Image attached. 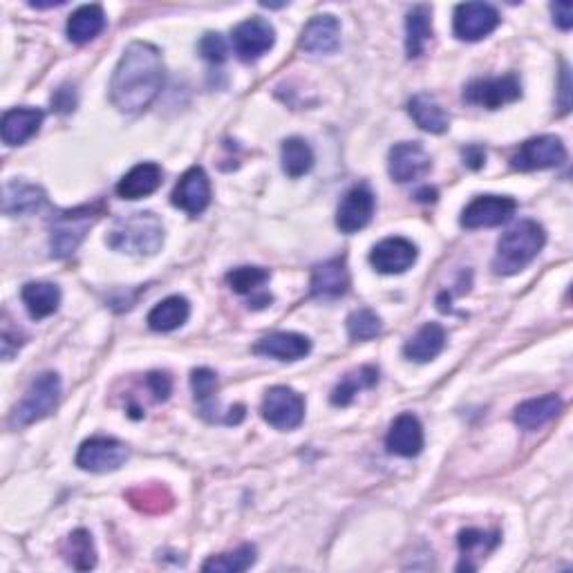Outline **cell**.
<instances>
[{"mask_svg": "<svg viewBox=\"0 0 573 573\" xmlns=\"http://www.w3.org/2000/svg\"><path fill=\"white\" fill-rule=\"evenodd\" d=\"M164 86V63L155 45L135 41L121 54L110 81V99L128 115L142 112Z\"/></svg>", "mask_w": 573, "mask_h": 573, "instance_id": "obj_1", "label": "cell"}, {"mask_svg": "<svg viewBox=\"0 0 573 573\" xmlns=\"http://www.w3.org/2000/svg\"><path fill=\"white\" fill-rule=\"evenodd\" d=\"M547 242V233L533 220H522L504 233L497 242V253L493 260L495 274L513 276L522 271L526 265H531L535 256L542 251Z\"/></svg>", "mask_w": 573, "mask_h": 573, "instance_id": "obj_2", "label": "cell"}, {"mask_svg": "<svg viewBox=\"0 0 573 573\" xmlns=\"http://www.w3.org/2000/svg\"><path fill=\"white\" fill-rule=\"evenodd\" d=\"M108 244L133 256H153L164 244V224L150 211L130 213L112 224Z\"/></svg>", "mask_w": 573, "mask_h": 573, "instance_id": "obj_3", "label": "cell"}, {"mask_svg": "<svg viewBox=\"0 0 573 573\" xmlns=\"http://www.w3.org/2000/svg\"><path fill=\"white\" fill-rule=\"evenodd\" d=\"M103 209L97 204L92 206H79V209L61 211L54 215L52 227H50V249L54 258H70L74 251L79 249L83 238L88 236V231L95 227V222L101 218Z\"/></svg>", "mask_w": 573, "mask_h": 573, "instance_id": "obj_4", "label": "cell"}, {"mask_svg": "<svg viewBox=\"0 0 573 573\" xmlns=\"http://www.w3.org/2000/svg\"><path fill=\"white\" fill-rule=\"evenodd\" d=\"M61 397V379L56 372H43L36 377L30 388H27L25 397L16 403L9 424L14 428L32 426L56 410Z\"/></svg>", "mask_w": 573, "mask_h": 573, "instance_id": "obj_5", "label": "cell"}, {"mask_svg": "<svg viewBox=\"0 0 573 573\" xmlns=\"http://www.w3.org/2000/svg\"><path fill=\"white\" fill-rule=\"evenodd\" d=\"M567 162V148L556 135H540L524 142L511 157V166L520 173L544 171Z\"/></svg>", "mask_w": 573, "mask_h": 573, "instance_id": "obj_6", "label": "cell"}, {"mask_svg": "<svg viewBox=\"0 0 573 573\" xmlns=\"http://www.w3.org/2000/svg\"><path fill=\"white\" fill-rule=\"evenodd\" d=\"M262 417L276 430H296L305 419V399L287 385H276L262 399Z\"/></svg>", "mask_w": 573, "mask_h": 573, "instance_id": "obj_7", "label": "cell"}, {"mask_svg": "<svg viewBox=\"0 0 573 573\" xmlns=\"http://www.w3.org/2000/svg\"><path fill=\"white\" fill-rule=\"evenodd\" d=\"M522 97V83L515 74L504 77L475 79L464 88V99L473 106H482L488 110H497Z\"/></svg>", "mask_w": 573, "mask_h": 573, "instance_id": "obj_8", "label": "cell"}, {"mask_svg": "<svg viewBox=\"0 0 573 573\" xmlns=\"http://www.w3.org/2000/svg\"><path fill=\"white\" fill-rule=\"evenodd\" d=\"M231 43H233V50H236V54L244 63L258 61L260 56H265L271 48H274L276 30H274V25L265 21V18L253 16V18H247V21H242L240 25H236V30H233V36H231Z\"/></svg>", "mask_w": 573, "mask_h": 573, "instance_id": "obj_9", "label": "cell"}, {"mask_svg": "<svg viewBox=\"0 0 573 573\" xmlns=\"http://www.w3.org/2000/svg\"><path fill=\"white\" fill-rule=\"evenodd\" d=\"M515 211H518V202L506 195H479L466 206L462 213V227L466 229H491L500 227V224L509 222Z\"/></svg>", "mask_w": 573, "mask_h": 573, "instance_id": "obj_10", "label": "cell"}, {"mask_svg": "<svg viewBox=\"0 0 573 573\" xmlns=\"http://www.w3.org/2000/svg\"><path fill=\"white\" fill-rule=\"evenodd\" d=\"M128 459V448L119 439L92 437L83 441L77 455V466L90 473H110L124 466Z\"/></svg>", "mask_w": 573, "mask_h": 573, "instance_id": "obj_11", "label": "cell"}, {"mask_svg": "<svg viewBox=\"0 0 573 573\" xmlns=\"http://www.w3.org/2000/svg\"><path fill=\"white\" fill-rule=\"evenodd\" d=\"M500 25V12L488 3H464L455 9L453 30L462 41H482Z\"/></svg>", "mask_w": 573, "mask_h": 573, "instance_id": "obj_12", "label": "cell"}, {"mask_svg": "<svg viewBox=\"0 0 573 573\" xmlns=\"http://www.w3.org/2000/svg\"><path fill=\"white\" fill-rule=\"evenodd\" d=\"M430 155L426 148L417 142H401L390 148L388 155V171L394 182L406 184L426 177L430 171Z\"/></svg>", "mask_w": 573, "mask_h": 573, "instance_id": "obj_13", "label": "cell"}, {"mask_svg": "<svg viewBox=\"0 0 573 573\" xmlns=\"http://www.w3.org/2000/svg\"><path fill=\"white\" fill-rule=\"evenodd\" d=\"M171 200L177 209L193 215V218L206 211V206L211 204V182L202 166H193L180 177Z\"/></svg>", "mask_w": 573, "mask_h": 573, "instance_id": "obj_14", "label": "cell"}, {"mask_svg": "<svg viewBox=\"0 0 573 573\" xmlns=\"http://www.w3.org/2000/svg\"><path fill=\"white\" fill-rule=\"evenodd\" d=\"M374 193L368 186H354L352 191H347L341 206L336 211V227L343 233H356L365 229L374 215Z\"/></svg>", "mask_w": 573, "mask_h": 573, "instance_id": "obj_15", "label": "cell"}, {"mask_svg": "<svg viewBox=\"0 0 573 573\" xmlns=\"http://www.w3.org/2000/svg\"><path fill=\"white\" fill-rule=\"evenodd\" d=\"M417 262V247L406 238H385L370 253V265L385 276L403 274Z\"/></svg>", "mask_w": 573, "mask_h": 573, "instance_id": "obj_16", "label": "cell"}, {"mask_svg": "<svg viewBox=\"0 0 573 573\" xmlns=\"http://www.w3.org/2000/svg\"><path fill=\"white\" fill-rule=\"evenodd\" d=\"M424 428L421 421L412 415V412H403L397 419L392 421L385 437V446L392 455L399 457H417L424 450Z\"/></svg>", "mask_w": 573, "mask_h": 573, "instance_id": "obj_17", "label": "cell"}, {"mask_svg": "<svg viewBox=\"0 0 573 573\" xmlns=\"http://www.w3.org/2000/svg\"><path fill=\"white\" fill-rule=\"evenodd\" d=\"M341 45V25L332 14L314 16L300 36V48L309 54H332Z\"/></svg>", "mask_w": 573, "mask_h": 573, "instance_id": "obj_18", "label": "cell"}, {"mask_svg": "<svg viewBox=\"0 0 573 573\" xmlns=\"http://www.w3.org/2000/svg\"><path fill=\"white\" fill-rule=\"evenodd\" d=\"M253 352L278 361H298L312 352V343L303 334L294 332H274L253 345Z\"/></svg>", "mask_w": 573, "mask_h": 573, "instance_id": "obj_19", "label": "cell"}, {"mask_svg": "<svg viewBox=\"0 0 573 573\" xmlns=\"http://www.w3.org/2000/svg\"><path fill=\"white\" fill-rule=\"evenodd\" d=\"M162 166L155 162L137 164L135 168L121 177L117 184V195L121 200H142V197L153 195L162 186Z\"/></svg>", "mask_w": 573, "mask_h": 573, "instance_id": "obj_20", "label": "cell"}, {"mask_svg": "<svg viewBox=\"0 0 573 573\" xmlns=\"http://www.w3.org/2000/svg\"><path fill=\"white\" fill-rule=\"evenodd\" d=\"M350 289V271L343 258L327 260L323 265L314 267L312 274V296L314 298H341Z\"/></svg>", "mask_w": 573, "mask_h": 573, "instance_id": "obj_21", "label": "cell"}, {"mask_svg": "<svg viewBox=\"0 0 573 573\" xmlns=\"http://www.w3.org/2000/svg\"><path fill=\"white\" fill-rule=\"evenodd\" d=\"M43 112L36 108H14L7 110L0 124V135L7 146H21L41 130Z\"/></svg>", "mask_w": 573, "mask_h": 573, "instance_id": "obj_22", "label": "cell"}, {"mask_svg": "<svg viewBox=\"0 0 573 573\" xmlns=\"http://www.w3.org/2000/svg\"><path fill=\"white\" fill-rule=\"evenodd\" d=\"M269 271L262 267H238L227 274L229 287L240 296H251L249 307L262 309L271 303V296L262 287L267 285Z\"/></svg>", "mask_w": 573, "mask_h": 573, "instance_id": "obj_23", "label": "cell"}, {"mask_svg": "<svg viewBox=\"0 0 573 573\" xmlns=\"http://www.w3.org/2000/svg\"><path fill=\"white\" fill-rule=\"evenodd\" d=\"M562 410V399L558 394H547V397L540 399H529L520 403L515 408V424H518L522 430H540L542 426H547L549 421L558 417V412Z\"/></svg>", "mask_w": 573, "mask_h": 573, "instance_id": "obj_24", "label": "cell"}, {"mask_svg": "<svg viewBox=\"0 0 573 573\" xmlns=\"http://www.w3.org/2000/svg\"><path fill=\"white\" fill-rule=\"evenodd\" d=\"M444 347H446L444 327L437 323H426L415 336L410 338L406 347H403V354H406L410 361L428 363L432 359H437V356L444 352Z\"/></svg>", "mask_w": 573, "mask_h": 573, "instance_id": "obj_25", "label": "cell"}, {"mask_svg": "<svg viewBox=\"0 0 573 573\" xmlns=\"http://www.w3.org/2000/svg\"><path fill=\"white\" fill-rule=\"evenodd\" d=\"M45 204V191L34 184L9 182L3 189V213L5 215H30Z\"/></svg>", "mask_w": 573, "mask_h": 573, "instance_id": "obj_26", "label": "cell"}, {"mask_svg": "<svg viewBox=\"0 0 573 573\" xmlns=\"http://www.w3.org/2000/svg\"><path fill=\"white\" fill-rule=\"evenodd\" d=\"M191 316V305L184 296H168L148 314V327L153 332H173Z\"/></svg>", "mask_w": 573, "mask_h": 573, "instance_id": "obj_27", "label": "cell"}, {"mask_svg": "<svg viewBox=\"0 0 573 573\" xmlns=\"http://www.w3.org/2000/svg\"><path fill=\"white\" fill-rule=\"evenodd\" d=\"M103 30H106V14L101 5H83L68 21V39L77 45L95 41Z\"/></svg>", "mask_w": 573, "mask_h": 573, "instance_id": "obj_28", "label": "cell"}, {"mask_svg": "<svg viewBox=\"0 0 573 573\" xmlns=\"http://www.w3.org/2000/svg\"><path fill=\"white\" fill-rule=\"evenodd\" d=\"M21 298L32 318L52 316L61 305V289L52 283H27L21 291Z\"/></svg>", "mask_w": 573, "mask_h": 573, "instance_id": "obj_29", "label": "cell"}, {"mask_svg": "<svg viewBox=\"0 0 573 573\" xmlns=\"http://www.w3.org/2000/svg\"><path fill=\"white\" fill-rule=\"evenodd\" d=\"M408 112H410V117L415 119V124L421 130H426V133L441 135L448 130V117L435 97L415 95L408 103Z\"/></svg>", "mask_w": 573, "mask_h": 573, "instance_id": "obj_30", "label": "cell"}, {"mask_svg": "<svg viewBox=\"0 0 573 573\" xmlns=\"http://www.w3.org/2000/svg\"><path fill=\"white\" fill-rule=\"evenodd\" d=\"M61 553L65 562L77 571H90L97 565L95 542H92V535L86 529L72 531L68 538H65Z\"/></svg>", "mask_w": 573, "mask_h": 573, "instance_id": "obj_31", "label": "cell"}, {"mask_svg": "<svg viewBox=\"0 0 573 573\" xmlns=\"http://www.w3.org/2000/svg\"><path fill=\"white\" fill-rule=\"evenodd\" d=\"M430 7L417 5L412 7L406 18V52L410 59H417V56L424 54L426 43L432 36V21H430Z\"/></svg>", "mask_w": 573, "mask_h": 573, "instance_id": "obj_32", "label": "cell"}, {"mask_svg": "<svg viewBox=\"0 0 573 573\" xmlns=\"http://www.w3.org/2000/svg\"><path fill=\"white\" fill-rule=\"evenodd\" d=\"M379 383V370L374 365H363V368L345 374V379L336 385L332 392V403L338 408L350 406L356 394L361 390H370Z\"/></svg>", "mask_w": 573, "mask_h": 573, "instance_id": "obj_33", "label": "cell"}, {"mask_svg": "<svg viewBox=\"0 0 573 573\" xmlns=\"http://www.w3.org/2000/svg\"><path fill=\"white\" fill-rule=\"evenodd\" d=\"M280 162H283V171L298 180L314 168V150L303 137H289L280 148Z\"/></svg>", "mask_w": 573, "mask_h": 573, "instance_id": "obj_34", "label": "cell"}, {"mask_svg": "<svg viewBox=\"0 0 573 573\" xmlns=\"http://www.w3.org/2000/svg\"><path fill=\"white\" fill-rule=\"evenodd\" d=\"M256 562V547L251 544H242L236 551L222 553V556H213L202 565L204 571H218V573H240L253 567Z\"/></svg>", "mask_w": 573, "mask_h": 573, "instance_id": "obj_35", "label": "cell"}, {"mask_svg": "<svg viewBox=\"0 0 573 573\" xmlns=\"http://www.w3.org/2000/svg\"><path fill=\"white\" fill-rule=\"evenodd\" d=\"M191 388L195 394V401L200 403L202 415L206 412H213V408L218 406L215 403V390H218V374L209 368H197L191 374Z\"/></svg>", "mask_w": 573, "mask_h": 573, "instance_id": "obj_36", "label": "cell"}, {"mask_svg": "<svg viewBox=\"0 0 573 573\" xmlns=\"http://www.w3.org/2000/svg\"><path fill=\"white\" fill-rule=\"evenodd\" d=\"M381 330V318L372 309H356L347 318V334L352 341H370V338H377Z\"/></svg>", "mask_w": 573, "mask_h": 573, "instance_id": "obj_37", "label": "cell"}, {"mask_svg": "<svg viewBox=\"0 0 573 573\" xmlns=\"http://www.w3.org/2000/svg\"><path fill=\"white\" fill-rule=\"evenodd\" d=\"M497 544V535H488L484 531L477 529H466L459 533V551H462L464 558H471L475 553H488L493 551Z\"/></svg>", "mask_w": 573, "mask_h": 573, "instance_id": "obj_38", "label": "cell"}, {"mask_svg": "<svg viewBox=\"0 0 573 573\" xmlns=\"http://www.w3.org/2000/svg\"><path fill=\"white\" fill-rule=\"evenodd\" d=\"M200 54L209 63H224V59H227V41H224V36L218 32L204 34L200 41Z\"/></svg>", "mask_w": 573, "mask_h": 573, "instance_id": "obj_39", "label": "cell"}, {"mask_svg": "<svg viewBox=\"0 0 573 573\" xmlns=\"http://www.w3.org/2000/svg\"><path fill=\"white\" fill-rule=\"evenodd\" d=\"M25 343V336L18 332V327L12 325V321L5 316L3 318V336H0V347H3V359L12 361V356L21 350Z\"/></svg>", "mask_w": 573, "mask_h": 573, "instance_id": "obj_40", "label": "cell"}, {"mask_svg": "<svg viewBox=\"0 0 573 573\" xmlns=\"http://www.w3.org/2000/svg\"><path fill=\"white\" fill-rule=\"evenodd\" d=\"M146 383H148V388H150V392H153V397L157 401H166L168 394H171V390H173V381L166 372H150Z\"/></svg>", "mask_w": 573, "mask_h": 573, "instance_id": "obj_41", "label": "cell"}, {"mask_svg": "<svg viewBox=\"0 0 573 573\" xmlns=\"http://www.w3.org/2000/svg\"><path fill=\"white\" fill-rule=\"evenodd\" d=\"M551 12H553V23H556L560 30L569 32L571 25H573V7H571V3H553Z\"/></svg>", "mask_w": 573, "mask_h": 573, "instance_id": "obj_42", "label": "cell"}, {"mask_svg": "<svg viewBox=\"0 0 573 573\" xmlns=\"http://www.w3.org/2000/svg\"><path fill=\"white\" fill-rule=\"evenodd\" d=\"M52 103L59 112H70V110H74V103L77 101H74V92L65 86L61 90H56V95L52 97Z\"/></svg>", "mask_w": 573, "mask_h": 573, "instance_id": "obj_43", "label": "cell"}, {"mask_svg": "<svg viewBox=\"0 0 573 573\" xmlns=\"http://www.w3.org/2000/svg\"><path fill=\"white\" fill-rule=\"evenodd\" d=\"M484 159H486V150L479 148V146H468L464 150V162L471 166V168H482L484 166Z\"/></svg>", "mask_w": 573, "mask_h": 573, "instance_id": "obj_44", "label": "cell"}, {"mask_svg": "<svg viewBox=\"0 0 573 573\" xmlns=\"http://www.w3.org/2000/svg\"><path fill=\"white\" fill-rule=\"evenodd\" d=\"M569 88H571V83H569V68L565 65L562 68V112H567L569 110Z\"/></svg>", "mask_w": 573, "mask_h": 573, "instance_id": "obj_45", "label": "cell"}, {"mask_svg": "<svg viewBox=\"0 0 573 573\" xmlns=\"http://www.w3.org/2000/svg\"><path fill=\"white\" fill-rule=\"evenodd\" d=\"M417 200H421V202H435V200H437V191H435V189L419 191V193H417Z\"/></svg>", "mask_w": 573, "mask_h": 573, "instance_id": "obj_46", "label": "cell"}]
</instances>
